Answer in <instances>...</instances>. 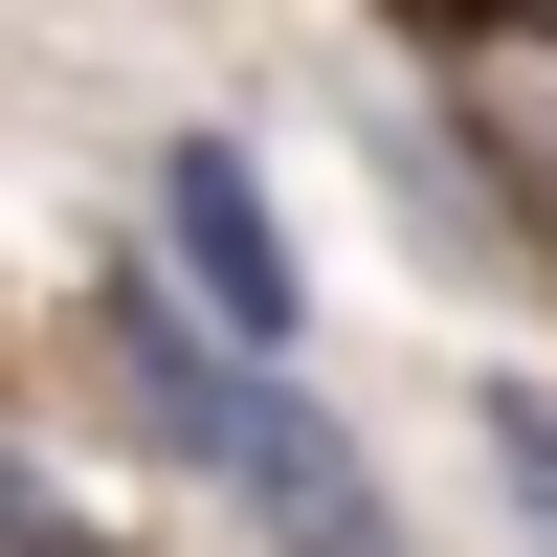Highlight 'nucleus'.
I'll return each instance as SVG.
<instances>
[{"label":"nucleus","instance_id":"f257e3e1","mask_svg":"<svg viewBox=\"0 0 557 557\" xmlns=\"http://www.w3.org/2000/svg\"><path fill=\"white\" fill-rule=\"evenodd\" d=\"M157 268L201 290V335H246V357L312 335V268H290V223H268L246 134H157Z\"/></svg>","mask_w":557,"mask_h":557},{"label":"nucleus","instance_id":"f03ea898","mask_svg":"<svg viewBox=\"0 0 557 557\" xmlns=\"http://www.w3.org/2000/svg\"><path fill=\"white\" fill-rule=\"evenodd\" d=\"M446 134L491 157L513 246L557 268V0H446Z\"/></svg>","mask_w":557,"mask_h":557},{"label":"nucleus","instance_id":"7ed1b4c3","mask_svg":"<svg viewBox=\"0 0 557 557\" xmlns=\"http://www.w3.org/2000/svg\"><path fill=\"white\" fill-rule=\"evenodd\" d=\"M223 491H246V535H268V557H401L380 446H357L335 401H290V380H268V424H246V469H223Z\"/></svg>","mask_w":557,"mask_h":557},{"label":"nucleus","instance_id":"20e7f679","mask_svg":"<svg viewBox=\"0 0 557 557\" xmlns=\"http://www.w3.org/2000/svg\"><path fill=\"white\" fill-rule=\"evenodd\" d=\"M469 469H491V513H513V557H557V380L535 357L469 380Z\"/></svg>","mask_w":557,"mask_h":557},{"label":"nucleus","instance_id":"39448f33","mask_svg":"<svg viewBox=\"0 0 557 557\" xmlns=\"http://www.w3.org/2000/svg\"><path fill=\"white\" fill-rule=\"evenodd\" d=\"M0 557H134V535H89V513H45V491H23V513H0Z\"/></svg>","mask_w":557,"mask_h":557},{"label":"nucleus","instance_id":"423d86ee","mask_svg":"<svg viewBox=\"0 0 557 557\" xmlns=\"http://www.w3.org/2000/svg\"><path fill=\"white\" fill-rule=\"evenodd\" d=\"M0 513H23V469H0Z\"/></svg>","mask_w":557,"mask_h":557}]
</instances>
